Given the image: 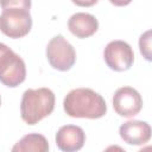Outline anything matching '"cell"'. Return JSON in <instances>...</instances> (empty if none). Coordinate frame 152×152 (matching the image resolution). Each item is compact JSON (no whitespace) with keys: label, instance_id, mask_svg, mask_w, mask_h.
Masks as SVG:
<instances>
[{"label":"cell","instance_id":"cell-9","mask_svg":"<svg viewBox=\"0 0 152 152\" xmlns=\"http://www.w3.org/2000/svg\"><path fill=\"white\" fill-rule=\"evenodd\" d=\"M119 134L129 145H144L151 138V127L145 121L129 120L120 126Z\"/></svg>","mask_w":152,"mask_h":152},{"label":"cell","instance_id":"cell-5","mask_svg":"<svg viewBox=\"0 0 152 152\" xmlns=\"http://www.w3.org/2000/svg\"><path fill=\"white\" fill-rule=\"evenodd\" d=\"M46 57L50 65L59 71H66L76 62V52L72 45L62 36H55L46 46Z\"/></svg>","mask_w":152,"mask_h":152},{"label":"cell","instance_id":"cell-8","mask_svg":"<svg viewBox=\"0 0 152 152\" xmlns=\"http://www.w3.org/2000/svg\"><path fill=\"white\" fill-rule=\"evenodd\" d=\"M56 145L61 151L75 152L83 147L86 142V133L80 126L65 125L56 133Z\"/></svg>","mask_w":152,"mask_h":152},{"label":"cell","instance_id":"cell-2","mask_svg":"<svg viewBox=\"0 0 152 152\" xmlns=\"http://www.w3.org/2000/svg\"><path fill=\"white\" fill-rule=\"evenodd\" d=\"M55 109V94L49 88L27 89L20 103L21 119L28 125H36L49 116Z\"/></svg>","mask_w":152,"mask_h":152},{"label":"cell","instance_id":"cell-10","mask_svg":"<svg viewBox=\"0 0 152 152\" xmlns=\"http://www.w3.org/2000/svg\"><path fill=\"white\" fill-rule=\"evenodd\" d=\"M68 28L77 38H88L97 31L99 21L93 14L78 12L69 18Z\"/></svg>","mask_w":152,"mask_h":152},{"label":"cell","instance_id":"cell-13","mask_svg":"<svg viewBox=\"0 0 152 152\" xmlns=\"http://www.w3.org/2000/svg\"><path fill=\"white\" fill-rule=\"evenodd\" d=\"M0 6L2 10L6 8H31V0H0Z\"/></svg>","mask_w":152,"mask_h":152},{"label":"cell","instance_id":"cell-3","mask_svg":"<svg viewBox=\"0 0 152 152\" xmlns=\"http://www.w3.org/2000/svg\"><path fill=\"white\" fill-rule=\"evenodd\" d=\"M26 78L23 58L4 43H0V82L10 88L18 87Z\"/></svg>","mask_w":152,"mask_h":152},{"label":"cell","instance_id":"cell-7","mask_svg":"<svg viewBox=\"0 0 152 152\" xmlns=\"http://www.w3.org/2000/svg\"><path fill=\"white\" fill-rule=\"evenodd\" d=\"M113 107L120 116L132 118L141 110L142 99L134 88L121 87L113 96Z\"/></svg>","mask_w":152,"mask_h":152},{"label":"cell","instance_id":"cell-11","mask_svg":"<svg viewBox=\"0 0 152 152\" xmlns=\"http://www.w3.org/2000/svg\"><path fill=\"white\" fill-rule=\"evenodd\" d=\"M49 144L44 135L38 133H31L24 135L13 147V152H48Z\"/></svg>","mask_w":152,"mask_h":152},{"label":"cell","instance_id":"cell-15","mask_svg":"<svg viewBox=\"0 0 152 152\" xmlns=\"http://www.w3.org/2000/svg\"><path fill=\"white\" fill-rule=\"evenodd\" d=\"M133 0H109L110 4H113L114 6H118V7H122V6H127L132 2Z\"/></svg>","mask_w":152,"mask_h":152},{"label":"cell","instance_id":"cell-12","mask_svg":"<svg viewBox=\"0 0 152 152\" xmlns=\"http://www.w3.org/2000/svg\"><path fill=\"white\" fill-rule=\"evenodd\" d=\"M139 48H140V52L145 57V59L151 61V31L150 30L140 36Z\"/></svg>","mask_w":152,"mask_h":152},{"label":"cell","instance_id":"cell-14","mask_svg":"<svg viewBox=\"0 0 152 152\" xmlns=\"http://www.w3.org/2000/svg\"><path fill=\"white\" fill-rule=\"evenodd\" d=\"M75 5L81 6V7H90L93 5H95L99 0H71Z\"/></svg>","mask_w":152,"mask_h":152},{"label":"cell","instance_id":"cell-6","mask_svg":"<svg viewBox=\"0 0 152 152\" xmlns=\"http://www.w3.org/2000/svg\"><path fill=\"white\" fill-rule=\"evenodd\" d=\"M106 64L114 71L128 70L134 61V52L129 44L124 40H112L103 51Z\"/></svg>","mask_w":152,"mask_h":152},{"label":"cell","instance_id":"cell-16","mask_svg":"<svg viewBox=\"0 0 152 152\" xmlns=\"http://www.w3.org/2000/svg\"><path fill=\"white\" fill-rule=\"evenodd\" d=\"M0 104H1V97H0Z\"/></svg>","mask_w":152,"mask_h":152},{"label":"cell","instance_id":"cell-1","mask_svg":"<svg viewBox=\"0 0 152 152\" xmlns=\"http://www.w3.org/2000/svg\"><path fill=\"white\" fill-rule=\"evenodd\" d=\"M64 112L71 118L99 119L107 113L104 99L89 88L70 90L63 101Z\"/></svg>","mask_w":152,"mask_h":152},{"label":"cell","instance_id":"cell-4","mask_svg":"<svg viewBox=\"0 0 152 152\" xmlns=\"http://www.w3.org/2000/svg\"><path fill=\"white\" fill-rule=\"evenodd\" d=\"M32 27V18L28 10L6 8L0 15V31L10 38H21Z\"/></svg>","mask_w":152,"mask_h":152}]
</instances>
